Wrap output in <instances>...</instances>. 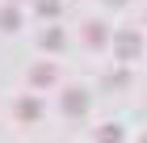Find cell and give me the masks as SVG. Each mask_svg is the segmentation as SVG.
Wrapping results in <instances>:
<instances>
[{
  "label": "cell",
  "instance_id": "8",
  "mask_svg": "<svg viewBox=\"0 0 147 143\" xmlns=\"http://www.w3.org/2000/svg\"><path fill=\"white\" fill-rule=\"evenodd\" d=\"M97 139H101V143H122V126H113V122H109V126L97 131Z\"/></svg>",
  "mask_w": 147,
  "mask_h": 143
},
{
  "label": "cell",
  "instance_id": "10",
  "mask_svg": "<svg viewBox=\"0 0 147 143\" xmlns=\"http://www.w3.org/2000/svg\"><path fill=\"white\" fill-rule=\"evenodd\" d=\"M105 4H122V0H105Z\"/></svg>",
  "mask_w": 147,
  "mask_h": 143
},
{
  "label": "cell",
  "instance_id": "6",
  "mask_svg": "<svg viewBox=\"0 0 147 143\" xmlns=\"http://www.w3.org/2000/svg\"><path fill=\"white\" fill-rule=\"evenodd\" d=\"M42 46H46V51H63V46H67V38H63V30H59V25H51V30L42 34Z\"/></svg>",
  "mask_w": 147,
  "mask_h": 143
},
{
  "label": "cell",
  "instance_id": "11",
  "mask_svg": "<svg viewBox=\"0 0 147 143\" xmlns=\"http://www.w3.org/2000/svg\"><path fill=\"white\" fill-rule=\"evenodd\" d=\"M139 143H147V135H143V139H139Z\"/></svg>",
  "mask_w": 147,
  "mask_h": 143
},
{
  "label": "cell",
  "instance_id": "5",
  "mask_svg": "<svg viewBox=\"0 0 147 143\" xmlns=\"http://www.w3.org/2000/svg\"><path fill=\"white\" fill-rule=\"evenodd\" d=\"M17 25H21V13H17V4H4V9H0V30H17Z\"/></svg>",
  "mask_w": 147,
  "mask_h": 143
},
{
  "label": "cell",
  "instance_id": "3",
  "mask_svg": "<svg viewBox=\"0 0 147 143\" xmlns=\"http://www.w3.org/2000/svg\"><path fill=\"white\" fill-rule=\"evenodd\" d=\"M55 80H59V67L55 63H34V67H30V84L46 88V84H55Z\"/></svg>",
  "mask_w": 147,
  "mask_h": 143
},
{
  "label": "cell",
  "instance_id": "9",
  "mask_svg": "<svg viewBox=\"0 0 147 143\" xmlns=\"http://www.w3.org/2000/svg\"><path fill=\"white\" fill-rule=\"evenodd\" d=\"M59 9H63V0H38V13L42 17H59Z\"/></svg>",
  "mask_w": 147,
  "mask_h": 143
},
{
  "label": "cell",
  "instance_id": "7",
  "mask_svg": "<svg viewBox=\"0 0 147 143\" xmlns=\"http://www.w3.org/2000/svg\"><path fill=\"white\" fill-rule=\"evenodd\" d=\"M17 114H21V118H38V114H42V105H38L34 97H25V101H17Z\"/></svg>",
  "mask_w": 147,
  "mask_h": 143
},
{
  "label": "cell",
  "instance_id": "2",
  "mask_svg": "<svg viewBox=\"0 0 147 143\" xmlns=\"http://www.w3.org/2000/svg\"><path fill=\"white\" fill-rule=\"evenodd\" d=\"M59 105H63V114H71V118H80V114L88 110V93H84V88H67V93L59 97Z\"/></svg>",
  "mask_w": 147,
  "mask_h": 143
},
{
  "label": "cell",
  "instance_id": "1",
  "mask_svg": "<svg viewBox=\"0 0 147 143\" xmlns=\"http://www.w3.org/2000/svg\"><path fill=\"white\" fill-rule=\"evenodd\" d=\"M113 51H118V59H122V63H130V59L143 51V38H139L135 30H122L118 38H113Z\"/></svg>",
  "mask_w": 147,
  "mask_h": 143
},
{
  "label": "cell",
  "instance_id": "4",
  "mask_svg": "<svg viewBox=\"0 0 147 143\" xmlns=\"http://www.w3.org/2000/svg\"><path fill=\"white\" fill-rule=\"evenodd\" d=\"M84 42H88V46H105V42H109V25L88 21V25H84Z\"/></svg>",
  "mask_w": 147,
  "mask_h": 143
}]
</instances>
